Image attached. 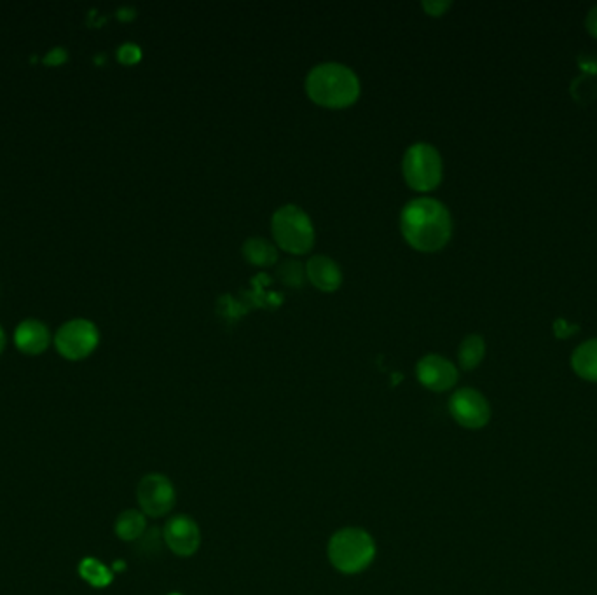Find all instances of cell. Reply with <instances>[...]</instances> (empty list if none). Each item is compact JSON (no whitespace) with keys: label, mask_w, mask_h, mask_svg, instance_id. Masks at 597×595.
<instances>
[{"label":"cell","mask_w":597,"mask_h":595,"mask_svg":"<svg viewBox=\"0 0 597 595\" xmlns=\"http://www.w3.org/2000/svg\"><path fill=\"white\" fill-rule=\"evenodd\" d=\"M400 231L413 248L424 253L443 250L453 236V219L441 201L416 198L400 213Z\"/></svg>","instance_id":"1"},{"label":"cell","mask_w":597,"mask_h":595,"mask_svg":"<svg viewBox=\"0 0 597 595\" xmlns=\"http://www.w3.org/2000/svg\"><path fill=\"white\" fill-rule=\"evenodd\" d=\"M306 93L322 107L344 109L358 100L360 81L350 66L320 64L313 66L306 77Z\"/></svg>","instance_id":"2"},{"label":"cell","mask_w":597,"mask_h":595,"mask_svg":"<svg viewBox=\"0 0 597 595\" xmlns=\"http://www.w3.org/2000/svg\"><path fill=\"white\" fill-rule=\"evenodd\" d=\"M376 557V543L367 531L344 528L337 531L329 541L332 566L344 574L365 571Z\"/></svg>","instance_id":"3"},{"label":"cell","mask_w":597,"mask_h":595,"mask_svg":"<svg viewBox=\"0 0 597 595\" xmlns=\"http://www.w3.org/2000/svg\"><path fill=\"white\" fill-rule=\"evenodd\" d=\"M271 233L280 248L295 255L308 253L314 244V227L310 215L295 204L280 206L273 213Z\"/></svg>","instance_id":"4"},{"label":"cell","mask_w":597,"mask_h":595,"mask_svg":"<svg viewBox=\"0 0 597 595\" xmlns=\"http://www.w3.org/2000/svg\"><path fill=\"white\" fill-rule=\"evenodd\" d=\"M402 172L411 189L420 193L433 191L443 180L441 153L430 144H414L403 154Z\"/></svg>","instance_id":"5"},{"label":"cell","mask_w":597,"mask_h":595,"mask_svg":"<svg viewBox=\"0 0 597 595\" xmlns=\"http://www.w3.org/2000/svg\"><path fill=\"white\" fill-rule=\"evenodd\" d=\"M136 500L145 517H164L177 501V492L172 481L161 473L145 475L136 487Z\"/></svg>","instance_id":"6"},{"label":"cell","mask_w":597,"mask_h":595,"mask_svg":"<svg viewBox=\"0 0 597 595\" xmlns=\"http://www.w3.org/2000/svg\"><path fill=\"white\" fill-rule=\"evenodd\" d=\"M453 419L466 430H483L491 421V405L487 398L473 388H462L449 400Z\"/></svg>","instance_id":"7"},{"label":"cell","mask_w":597,"mask_h":595,"mask_svg":"<svg viewBox=\"0 0 597 595\" xmlns=\"http://www.w3.org/2000/svg\"><path fill=\"white\" fill-rule=\"evenodd\" d=\"M56 350L66 360H83L98 344V331L88 320H72L56 333Z\"/></svg>","instance_id":"8"},{"label":"cell","mask_w":597,"mask_h":595,"mask_svg":"<svg viewBox=\"0 0 597 595\" xmlns=\"http://www.w3.org/2000/svg\"><path fill=\"white\" fill-rule=\"evenodd\" d=\"M416 374L421 384L430 392L443 393L456 386L460 372L456 365L441 354H426L418 362Z\"/></svg>","instance_id":"9"},{"label":"cell","mask_w":597,"mask_h":595,"mask_svg":"<svg viewBox=\"0 0 597 595\" xmlns=\"http://www.w3.org/2000/svg\"><path fill=\"white\" fill-rule=\"evenodd\" d=\"M163 540L174 553L180 557H189L198 551L201 545V530L193 517L175 515L166 522L163 530Z\"/></svg>","instance_id":"10"},{"label":"cell","mask_w":597,"mask_h":595,"mask_svg":"<svg viewBox=\"0 0 597 595\" xmlns=\"http://www.w3.org/2000/svg\"><path fill=\"white\" fill-rule=\"evenodd\" d=\"M306 276L322 292H335L343 283V273L339 265L325 255L311 257L306 265Z\"/></svg>","instance_id":"11"},{"label":"cell","mask_w":597,"mask_h":595,"mask_svg":"<svg viewBox=\"0 0 597 595\" xmlns=\"http://www.w3.org/2000/svg\"><path fill=\"white\" fill-rule=\"evenodd\" d=\"M15 341L23 353H43L49 344V331L37 320H26L16 329Z\"/></svg>","instance_id":"12"},{"label":"cell","mask_w":597,"mask_h":595,"mask_svg":"<svg viewBox=\"0 0 597 595\" xmlns=\"http://www.w3.org/2000/svg\"><path fill=\"white\" fill-rule=\"evenodd\" d=\"M572 369L580 379L597 382V337L576 348L572 354Z\"/></svg>","instance_id":"13"},{"label":"cell","mask_w":597,"mask_h":595,"mask_svg":"<svg viewBox=\"0 0 597 595\" xmlns=\"http://www.w3.org/2000/svg\"><path fill=\"white\" fill-rule=\"evenodd\" d=\"M145 530H147V519L142 510H134V508L124 510L119 513V517L115 521V534L123 541L140 540Z\"/></svg>","instance_id":"14"},{"label":"cell","mask_w":597,"mask_h":595,"mask_svg":"<svg viewBox=\"0 0 597 595\" xmlns=\"http://www.w3.org/2000/svg\"><path fill=\"white\" fill-rule=\"evenodd\" d=\"M246 263L257 267H269L278 261V250L264 238H248L242 246Z\"/></svg>","instance_id":"15"},{"label":"cell","mask_w":597,"mask_h":595,"mask_svg":"<svg viewBox=\"0 0 597 595\" xmlns=\"http://www.w3.org/2000/svg\"><path fill=\"white\" fill-rule=\"evenodd\" d=\"M486 356V341L479 333L466 335L458 348V362L463 371L477 369Z\"/></svg>","instance_id":"16"},{"label":"cell","mask_w":597,"mask_h":595,"mask_svg":"<svg viewBox=\"0 0 597 595\" xmlns=\"http://www.w3.org/2000/svg\"><path fill=\"white\" fill-rule=\"evenodd\" d=\"M79 574L83 576V580H86L89 585L93 587H107L112 581V573L111 570L100 562L98 559H85L81 564H79Z\"/></svg>","instance_id":"17"},{"label":"cell","mask_w":597,"mask_h":595,"mask_svg":"<svg viewBox=\"0 0 597 595\" xmlns=\"http://www.w3.org/2000/svg\"><path fill=\"white\" fill-rule=\"evenodd\" d=\"M278 278L287 285V287H303L304 278H306V269L297 261H285L278 265Z\"/></svg>","instance_id":"18"},{"label":"cell","mask_w":597,"mask_h":595,"mask_svg":"<svg viewBox=\"0 0 597 595\" xmlns=\"http://www.w3.org/2000/svg\"><path fill=\"white\" fill-rule=\"evenodd\" d=\"M552 329L553 335H555L557 339H570V337H573V335H576V333L580 332V325L570 323V322H566L564 318H557V320L553 322Z\"/></svg>","instance_id":"19"},{"label":"cell","mask_w":597,"mask_h":595,"mask_svg":"<svg viewBox=\"0 0 597 595\" xmlns=\"http://www.w3.org/2000/svg\"><path fill=\"white\" fill-rule=\"evenodd\" d=\"M117 56H119V60L123 64H136L140 60V56H142V51H140L138 45H124L119 47Z\"/></svg>","instance_id":"20"},{"label":"cell","mask_w":597,"mask_h":595,"mask_svg":"<svg viewBox=\"0 0 597 595\" xmlns=\"http://www.w3.org/2000/svg\"><path fill=\"white\" fill-rule=\"evenodd\" d=\"M421 5L430 16H443V13L453 5V2H449V0H426Z\"/></svg>","instance_id":"21"},{"label":"cell","mask_w":597,"mask_h":595,"mask_svg":"<svg viewBox=\"0 0 597 595\" xmlns=\"http://www.w3.org/2000/svg\"><path fill=\"white\" fill-rule=\"evenodd\" d=\"M65 49H62V47H55V49H51V51H49L45 56V65H58V64H62V62H65Z\"/></svg>","instance_id":"22"},{"label":"cell","mask_w":597,"mask_h":595,"mask_svg":"<svg viewBox=\"0 0 597 595\" xmlns=\"http://www.w3.org/2000/svg\"><path fill=\"white\" fill-rule=\"evenodd\" d=\"M585 28H587V32H589L592 37H596L597 39V5H594V7L589 11V15H587V18H585Z\"/></svg>","instance_id":"23"},{"label":"cell","mask_w":597,"mask_h":595,"mask_svg":"<svg viewBox=\"0 0 597 595\" xmlns=\"http://www.w3.org/2000/svg\"><path fill=\"white\" fill-rule=\"evenodd\" d=\"M4 344H5V337H4V332L0 329V353H2V350H4Z\"/></svg>","instance_id":"24"},{"label":"cell","mask_w":597,"mask_h":595,"mask_svg":"<svg viewBox=\"0 0 597 595\" xmlns=\"http://www.w3.org/2000/svg\"><path fill=\"white\" fill-rule=\"evenodd\" d=\"M172 595H178V594H172Z\"/></svg>","instance_id":"25"}]
</instances>
